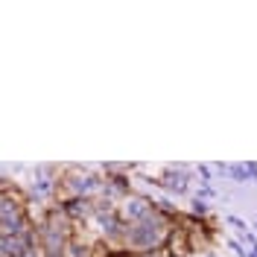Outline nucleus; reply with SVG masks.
Wrapping results in <instances>:
<instances>
[{
	"mask_svg": "<svg viewBox=\"0 0 257 257\" xmlns=\"http://www.w3.org/2000/svg\"><path fill=\"white\" fill-rule=\"evenodd\" d=\"M170 228H173V219L164 216V213L155 208V213H149L146 219L126 225V234H123V245H120V248H126V251H132V254L161 251L164 242H167Z\"/></svg>",
	"mask_w": 257,
	"mask_h": 257,
	"instance_id": "f257e3e1",
	"label": "nucleus"
},
{
	"mask_svg": "<svg viewBox=\"0 0 257 257\" xmlns=\"http://www.w3.org/2000/svg\"><path fill=\"white\" fill-rule=\"evenodd\" d=\"M102 193V176L91 167H62L56 178V199L53 202H67V199H96Z\"/></svg>",
	"mask_w": 257,
	"mask_h": 257,
	"instance_id": "f03ea898",
	"label": "nucleus"
},
{
	"mask_svg": "<svg viewBox=\"0 0 257 257\" xmlns=\"http://www.w3.org/2000/svg\"><path fill=\"white\" fill-rule=\"evenodd\" d=\"M152 184H158L164 193H173V196H184L190 190V167L176 164V167H164L155 178H149Z\"/></svg>",
	"mask_w": 257,
	"mask_h": 257,
	"instance_id": "7ed1b4c3",
	"label": "nucleus"
},
{
	"mask_svg": "<svg viewBox=\"0 0 257 257\" xmlns=\"http://www.w3.org/2000/svg\"><path fill=\"white\" fill-rule=\"evenodd\" d=\"M117 213H120V219L126 225L141 222L149 213H155V199L141 196V193H128V196H123V199L117 202Z\"/></svg>",
	"mask_w": 257,
	"mask_h": 257,
	"instance_id": "20e7f679",
	"label": "nucleus"
},
{
	"mask_svg": "<svg viewBox=\"0 0 257 257\" xmlns=\"http://www.w3.org/2000/svg\"><path fill=\"white\" fill-rule=\"evenodd\" d=\"M164 251H170V254H176V257H193L190 254L187 231H184V228H178V225H173V228H170V234H167V242H164Z\"/></svg>",
	"mask_w": 257,
	"mask_h": 257,
	"instance_id": "39448f33",
	"label": "nucleus"
},
{
	"mask_svg": "<svg viewBox=\"0 0 257 257\" xmlns=\"http://www.w3.org/2000/svg\"><path fill=\"white\" fill-rule=\"evenodd\" d=\"M228 178L231 181H251V178H257V164H228Z\"/></svg>",
	"mask_w": 257,
	"mask_h": 257,
	"instance_id": "423d86ee",
	"label": "nucleus"
},
{
	"mask_svg": "<svg viewBox=\"0 0 257 257\" xmlns=\"http://www.w3.org/2000/svg\"><path fill=\"white\" fill-rule=\"evenodd\" d=\"M187 213H193L196 219H208L210 216V208H208V202L205 199H199V196H193V202H190V210Z\"/></svg>",
	"mask_w": 257,
	"mask_h": 257,
	"instance_id": "0eeeda50",
	"label": "nucleus"
},
{
	"mask_svg": "<svg viewBox=\"0 0 257 257\" xmlns=\"http://www.w3.org/2000/svg\"><path fill=\"white\" fill-rule=\"evenodd\" d=\"M196 173H199V181H202V187H208L210 184V167H205V164H202V167H196Z\"/></svg>",
	"mask_w": 257,
	"mask_h": 257,
	"instance_id": "6e6552de",
	"label": "nucleus"
},
{
	"mask_svg": "<svg viewBox=\"0 0 257 257\" xmlns=\"http://www.w3.org/2000/svg\"><path fill=\"white\" fill-rule=\"evenodd\" d=\"M99 257H135V254L126 251V248H108V251H102Z\"/></svg>",
	"mask_w": 257,
	"mask_h": 257,
	"instance_id": "1a4fd4ad",
	"label": "nucleus"
},
{
	"mask_svg": "<svg viewBox=\"0 0 257 257\" xmlns=\"http://www.w3.org/2000/svg\"><path fill=\"white\" fill-rule=\"evenodd\" d=\"M21 257H41V248H32V251H24Z\"/></svg>",
	"mask_w": 257,
	"mask_h": 257,
	"instance_id": "9d476101",
	"label": "nucleus"
}]
</instances>
